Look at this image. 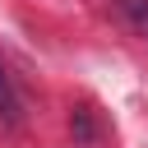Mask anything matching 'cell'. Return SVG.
<instances>
[{
  "label": "cell",
  "mask_w": 148,
  "mask_h": 148,
  "mask_svg": "<svg viewBox=\"0 0 148 148\" xmlns=\"http://www.w3.org/2000/svg\"><path fill=\"white\" fill-rule=\"evenodd\" d=\"M0 125L5 130H18L23 125V102H18V92H14L9 74H5V65H0Z\"/></svg>",
  "instance_id": "cell-1"
},
{
  "label": "cell",
  "mask_w": 148,
  "mask_h": 148,
  "mask_svg": "<svg viewBox=\"0 0 148 148\" xmlns=\"http://www.w3.org/2000/svg\"><path fill=\"white\" fill-rule=\"evenodd\" d=\"M111 5H116V14L148 42V0H111Z\"/></svg>",
  "instance_id": "cell-2"
},
{
  "label": "cell",
  "mask_w": 148,
  "mask_h": 148,
  "mask_svg": "<svg viewBox=\"0 0 148 148\" xmlns=\"http://www.w3.org/2000/svg\"><path fill=\"white\" fill-rule=\"evenodd\" d=\"M69 130L79 134V143H83V148L92 143V120H88V111H74V120H69Z\"/></svg>",
  "instance_id": "cell-3"
}]
</instances>
